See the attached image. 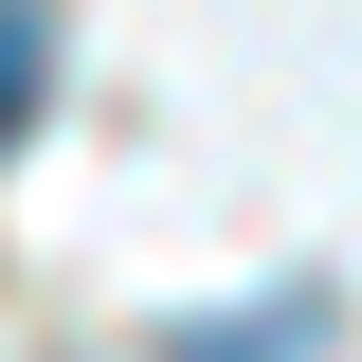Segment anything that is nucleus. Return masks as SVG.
I'll list each match as a JSON object with an SVG mask.
<instances>
[{
  "instance_id": "nucleus-1",
  "label": "nucleus",
  "mask_w": 362,
  "mask_h": 362,
  "mask_svg": "<svg viewBox=\"0 0 362 362\" xmlns=\"http://www.w3.org/2000/svg\"><path fill=\"white\" fill-rule=\"evenodd\" d=\"M163 362H326V290H272V308H235V326H181Z\"/></svg>"
},
{
  "instance_id": "nucleus-2",
  "label": "nucleus",
  "mask_w": 362,
  "mask_h": 362,
  "mask_svg": "<svg viewBox=\"0 0 362 362\" xmlns=\"http://www.w3.org/2000/svg\"><path fill=\"white\" fill-rule=\"evenodd\" d=\"M37 109H54V0H0V163L37 145Z\"/></svg>"
}]
</instances>
